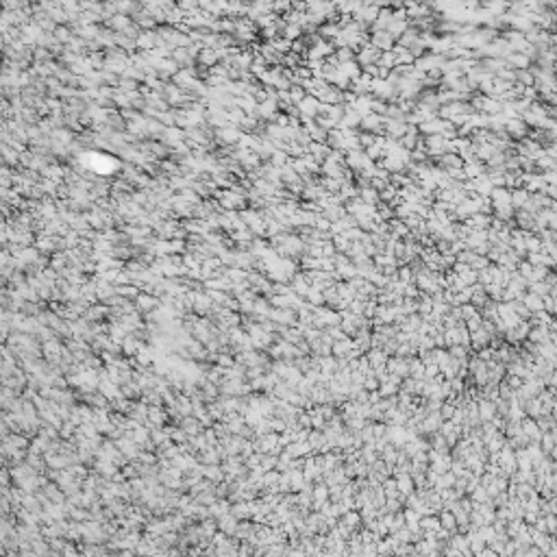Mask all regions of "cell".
<instances>
[{
	"label": "cell",
	"mask_w": 557,
	"mask_h": 557,
	"mask_svg": "<svg viewBox=\"0 0 557 557\" xmlns=\"http://www.w3.org/2000/svg\"><path fill=\"white\" fill-rule=\"evenodd\" d=\"M198 59H200V63L202 65H215V61H218V50H211V48H202L200 50V55H198Z\"/></svg>",
	"instance_id": "603a6c76"
},
{
	"label": "cell",
	"mask_w": 557,
	"mask_h": 557,
	"mask_svg": "<svg viewBox=\"0 0 557 557\" xmlns=\"http://www.w3.org/2000/svg\"><path fill=\"white\" fill-rule=\"evenodd\" d=\"M464 174H466V179L468 181H475V179H479V176H483L486 172H483V166L479 161H468V163H464Z\"/></svg>",
	"instance_id": "ac0fdd59"
},
{
	"label": "cell",
	"mask_w": 557,
	"mask_h": 557,
	"mask_svg": "<svg viewBox=\"0 0 557 557\" xmlns=\"http://www.w3.org/2000/svg\"><path fill=\"white\" fill-rule=\"evenodd\" d=\"M505 61H507L509 68H514L516 72H518V70H529V65H531V59H529L527 55H522V52H512Z\"/></svg>",
	"instance_id": "8fae6325"
},
{
	"label": "cell",
	"mask_w": 557,
	"mask_h": 557,
	"mask_svg": "<svg viewBox=\"0 0 557 557\" xmlns=\"http://www.w3.org/2000/svg\"><path fill=\"white\" fill-rule=\"evenodd\" d=\"M320 102L316 96H305L303 100L298 102V111H300V116L303 118H318V114H320Z\"/></svg>",
	"instance_id": "277c9868"
},
{
	"label": "cell",
	"mask_w": 557,
	"mask_h": 557,
	"mask_svg": "<svg viewBox=\"0 0 557 557\" xmlns=\"http://www.w3.org/2000/svg\"><path fill=\"white\" fill-rule=\"evenodd\" d=\"M462 311H464L462 316L466 318V320H470V318H475V316H477V313H475V307H473V305H464V307H462Z\"/></svg>",
	"instance_id": "d590c367"
},
{
	"label": "cell",
	"mask_w": 557,
	"mask_h": 557,
	"mask_svg": "<svg viewBox=\"0 0 557 557\" xmlns=\"http://www.w3.org/2000/svg\"><path fill=\"white\" fill-rule=\"evenodd\" d=\"M359 198H362V200L366 202V205H372V207H375L377 202L381 200V194H379L375 187H370V185H368V187L359 189Z\"/></svg>",
	"instance_id": "ffe728a7"
},
{
	"label": "cell",
	"mask_w": 557,
	"mask_h": 557,
	"mask_svg": "<svg viewBox=\"0 0 557 557\" xmlns=\"http://www.w3.org/2000/svg\"><path fill=\"white\" fill-rule=\"evenodd\" d=\"M163 94H166V100L170 104H183L187 100V96L183 94V89L179 87H172V85H166V89H163Z\"/></svg>",
	"instance_id": "2e32d148"
},
{
	"label": "cell",
	"mask_w": 557,
	"mask_h": 557,
	"mask_svg": "<svg viewBox=\"0 0 557 557\" xmlns=\"http://www.w3.org/2000/svg\"><path fill=\"white\" fill-rule=\"evenodd\" d=\"M307 300H309L311 305H322V303H324V294L320 292V290H316V287L311 285L309 294H307Z\"/></svg>",
	"instance_id": "f546056e"
},
{
	"label": "cell",
	"mask_w": 557,
	"mask_h": 557,
	"mask_svg": "<svg viewBox=\"0 0 557 557\" xmlns=\"http://www.w3.org/2000/svg\"><path fill=\"white\" fill-rule=\"evenodd\" d=\"M398 279H401L403 283H409V281L414 279V270H411V268H407V266L398 268Z\"/></svg>",
	"instance_id": "1f68e13d"
},
{
	"label": "cell",
	"mask_w": 557,
	"mask_h": 557,
	"mask_svg": "<svg viewBox=\"0 0 557 557\" xmlns=\"http://www.w3.org/2000/svg\"><path fill=\"white\" fill-rule=\"evenodd\" d=\"M238 527H240V520L235 518L233 514H227V516H222V518H218V531L225 533V535H229V538H231V535H235Z\"/></svg>",
	"instance_id": "ba28073f"
},
{
	"label": "cell",
	"mask_w": 557,
	"mask_h": 557,
	"mask_svg": "<svg viewBox=\"0 0 557 557\" xmlns=\"http://www.w3.org/2000/svg\"><path fill=\"white\" fill-rule=\"evenodd\" d=\"M379 59H381V50H377L372 44H366L362 50L357 52V63L368 68V65H377Z\"/></svg>",
	"instance_id": "7a4b0ae2"
},
{
	"label": "cell",
	"mask_w": 557,
	"mask_h": 557,
	"mask_svg": "<svg viewBox=\"0 0 557 557\" xmlns=\"http://www.w3.org/2000/svg\"><path fill=\"white\" fill-rule=\"evenodd\" d=\"M527 253H542V240L538 235L527 233Z\"/></svg>",
	"instance_id": "4316f807"
},
{
	"label": "cell",
	"mask_w": 557,
	"mask_h": 557,
	"mask_svg": "<svg viewBox=\"0 0 557 557\" xmlns=\"http://www.w3.org/2000/svg\"><path fill=\"white\" fill-rule=\"evenodd\" d=\"M516 220H518V225L522 227V231H529V229L535 231V229H538L535 227V213H529V211H525V209L516 213Z\"/></svg>",
	"instance_id": "d6986e66"
},
{
	"label": "cell",
	"mask_w": 557,
	"mask_h": 557,
	"mask_svg": "<svg viewBox=\"0 0 557 557\" xmlns=\"http://www.w3.org/2000/svg\"><path fill=\"white\" fill-rule=\"evenodd\" d=\"M362 129L366 133H379V131L385 129V118L377 116V114H368L362 118Z\"/></svg>",
	"instance_id": "5b68a950"
},
{
	"label": "cell",
	"mask_w": 557,
	"mask_h": 557,
	"mask_svg": "<svg viewBox=\"0 0 557 557\" xmlns=\"http://www.w3.org/2000/svg\"><path fill=\"white\" fill-rule=\"evenodd\" d=\"M305 481L307 479H305V475L300 473V470H292V473H290V488L292 490H296V492H298V490H303Z\"/></svg>",
	"instance_id": "cb8c5ba5"
},
{
	"label": "cell",
	"mask_w": 557,
	"mask_h": 557,
	"mask_svg": "<svg viewBox=\"0 0 557 557\" xmlns=\"http://www.w3.org/2000/svg\"><path fill=\"white\" fill-rule=\"evenodd\" d=\"M505 133L512 137H525L527 135V124L522 122V118H514V120H507L505 124Z\"/></svg>",
	"instance_id": "7c38bea8"
},
{
	"label": "cell",
	"mask_w": 557,
	"mask_h": 557,
	"mask_svg": "<svg viewBox=\"0 0 557 557\" xmlns=\"http://www.w3.org/2000/svg\"><path fill=\"white\" fill-rule=\"evenodd\" d=\"M55 39L59 44H70L72 39H74V35H72V31L68 29V26H57L55 31Z\"/></svg>",
	"instance_id": "d4e9b609"
},
{
	"label": "cell",
	"mask_w": 557,
	"mask_h": 557,
	"mask_svg": "<svg viewBox=\"0 0 557 557\" xmlns=\"http://www.w3.org/2000/svg\"><path fill=\"white\" fill-rule=\"evenodd\" d=\"M42 172H44V176H46L48 181H57V183H59V179H61V174H63V170L59 168V166H46Z\"/></svg>",
	"instance_id": "83f0119b"
},
{
	"label": "cell",
	"mask_w": 557,
	"mask_h": 557,
	"mask_svg": "<svg viewBox=\"0 0 557 557\" xmlns=\"http://www.w3.org/2000/svg\"><path fill=\"white\" fill-rule=\"evenodd\" d=\"M290 98L294 102H300L305 98V91H303V87H300V85H292V89H290Z\"/></svg>",
	"instance_id": "836d02e7"
},
{
	"label": "cell",
	"mask_w": 557,
	"mask_h": 557,
	"mask_svg": "<svg viewBox=\"0 0 557 557\" xmlns=\"http://www.w3.org/2000/svg\"><path fill=\"white\" fill-rule=\"evenodd\" d=\"M394 57H396V68H401V65H411L416 63V57L409 52V48H403V46H396L394 50Z\"/></svg>",
	"instance_id": "9a60e30c"
},
{
	"label": "cell",
	"mask_w": 557,
	"mask_h": 557,
	"mask_svg": "<svg viewBox=\"0 0 557 557\" xmlns=\"http://www.w3.org/2000/svg\"><path fill=\"white\" fill-rule=\"evenodd\" d=\"M411 372H414V375H422V372H424V370H422V364H420V362H414V364H411Z\"/></svg>",
	"instance_id": "8d00e7d4"
},
{
	"label": "cell",
	"mask_w": 557,
	"mask_h": 557,
	"mask_svg": "<svg viewBox=\"0 0 557 557\" xmlns=\"http://www.w3.org/2000/svg\"><path fill=\"white\" fill-rule=\"evenodd\" d=\"M300 35H303V29H300L298 24H285L283 37L287 39V42H294V39H298Z\"/></svg>",
	"instance_id": "484cf974"
},
{
	"label": "cell",
	"mask_w": 557,
	"mask_h": 557,
	"mask_svg": "<svg viewBox=\"0 0 557 557\" xmlns=\"http://www.w3.org/2000/svg\"><path fill=\"white\" fill-rule=\"evenodd\" d=\"M529 198H531V194L527 192L525 187H518V189H512V205L514 207H525L527 202H529Z\"/></svg>",
	"instance_id": "44dd1931"
},
{
	"label": "cell",
	"mask_w": 557,
	"mask_h": 557,
	"mask_svg": "<svg viewBox=\"0 0 557 557\" xmlns=\"http://www.w3.org/2000/svg\"><path fill=\"white\" fill-rule=\"evenodd\" d=\"M135 307H137V311L153 313L157 307H159V300H157V296H153V294H140V296L135 298Z\"/></svg>",
	"instance_id": "52a82bcc"
},
{
	"label": "cell",
	"mask_w": 557,
	"mask_h": 557,
	"mask_svg": "<svg viewBox=\"0 0 557 557\" xmlns=\"http://www.w3.org/2000/svg\"><path fill=\"white\" fill-rule=\"evenodd\" d=\"M409 131L405 120H388L385 118V133L390 135V140H401V137Z\"/></svg>",
	"instance_id": "8992f818"
},
{
	"label": "cell",
	"mask_w": 557,
	"mask_h": 557,
	"mask_svg": "<svg viewBox=\"0 0 557 557\" xmlns=\"http://www.w3.org/2000/svg\"><path fill=\"white\" fill-rule=\"evenodd\" d=\"M377 65H379L381 70H388V72L396 70V57H394V52H392V50H390V52H383Z\"/></svg>",
	"instance_id": "7402d4cb"
},
{
	"label": "cell",
	"mask_w": 557,
	"mask_h": 557,
	"mask_svg": "<svg viewBox=\"0 0 557 557\" xmlns=\"http://www.w3.org/2000/svg\"><path fill=\"white\" fill-rule=\"evenodd\" d=\"M370 44L375 46L377 50H383V52L394 50V37H392L388 31H375L370 37Z\"/></svg>",
	"instance_id": "3957f363"
},
{
	"label": "cell",
	"mask_w": 557,
	"mask_h": 557,
	"mask_svg": "<svg viewBox=\"0 0 557 557\" xmlns=\"http://www.w3.org/2000/svg\"><path fill=\"white\" fill-rule=\"evenodd\" d=\"M490 225H492V218L488 213H475L468 218V227L473 231H488Z\"/></svg>",
	"instance_id": "30bf717a"
},
{
	"label": "cell",
	"mask_w": 557,
	"mask_h": 557,
	"mask_svg": "<svg viewBox=\"0 0 557 557\" xmlns=\"http://www.w3.org/2000/svg\"><path fill=\"white\" fill-rule=\"evenodd\" d=\"M551 42H555V44H557V35H553V37H551Z\"/></svg>",
	"instance_id": "74e56055"
},
{
	"label": "cell",
	"mask_w": 557,
	"mask_h": 557,
	"mask_svg": "<svg viewBox=\"0 0 557 557\" xmlns=\"http://www.w3.org/2000/svg\"><path fill=\"white\" fill-rule=\"evenodd\" d=\"M470 104H466V102H451V104H444V107L440 109V116H442V120H449V122H453L455 118H462V116H470Z\"/></svg>",
	"instance_id": "6da1fadb"
},
{
	"label": "cell",
	"mask_w": 557,
	"mask_h": 557,
	"mask_svg": "<svg viewBox=\"0 0 557 557\" xmlns=\"http://www.w3.org/2000/svg\"><path fill=\"white\" fill-rule=\"evenodd\" d=\"M531 290H533V294L535 296H538V294H544V292H548V283H531Z\"/></svg>",
	"instance_id": "e575fe53"
},
{
	"label": "cell",
	"mask_w": 557,
	"mask_h": 557,
	"mask_svg": "<svg viewBox=\"0 0 557 557\" xmlns=\"http://www.w3.org/2000/svg\"><path fill=\"white\" fill-rule=\"evenodd\" d=\"M390 227H392V238H401V235L409 233V229H407V225H405L403 220L401 222H390Z\"/></svg>",
	"instance_id": "f1b7e54d"
},
{
	"label": "cell",
	"mask_w": 557,
	"mask_h": 557,
	"mask_svg": "<svg viewBox=\"0 0 557 557\" xmlns=\"http://www.w3.org/2000/svg\"><path fill=\"white\" fill-rule=\"evenodd\" d=\"M253 503V501H251ZM248 501H240L231 505V514L235 516L238 520H244V518H253V505Z\"/></svg>",
	"instance_id": "5bb4252c"
},
{
	"label": "cell",
	"mask_w": 557,
	"mask_h": 557,
	"mask_svg": "<svg viewBox=\"0 0 557 557\" xmlns=\"http://www.w3.org/2000/svg\"><path fill=\"white\" fill-rule=\"evenodd\" d=\"M107 26H111L114 33H127L131 26H133V22H131L129 16H120V13H116V16L107 22Z\"/></svg>",
	"instance_id": "4fadbf2b"
},
{
	"label": "cell",
	"mask_w": 557,
	"mask_h": 557,
	"mask_svg": "<svg viewBox=\"0 0 557 557\" xmlns=\"http://www.w3.org/2000/svg\"><path fill=\"white\" fill-rule=\"evenodd\" d=\"M336 59L340 63H349V61H355V57H353V50L351 48H340L336 52Z\"/></svg>",
	"instance_id": "4dcf8cb0"
},
{
	"label": "cell",
	"mask_w": 557,
	"mask_h": 557,
	"mask_svg": "<svg viewBox=\"0 0 557 557\" xmlns=\"http://www.w3.org/2000/svg\"><path fill=\"white\" fill-rule=\"evenodd\" d=\"M553 18H555V24H557V9H555V13H553Z\"/></svg>",
	"instance_id": "f35d334b"
},
{
	"label": "cell",
	"mask_w": 557,
	"mask_h": 557,
	"mask_svg": "<svg viewBox=\"0 0 557 557\" xmlns=\"http://www.w3.org/2000/svg\"><path fill=\"white\" fill-rule=\"evenodd\" d=\"M525 305L531 307V309H540V307H542V298L535 296V294H529V296H525Z\"/></svg>",
	"instance_id": "d6a6232c"
},
{
	"label": "cell",
	"mask_w": 557,
	"mask_h": 557,
	"mask_svg": "<svg viewBox=\"0 0 557 557\" xmlns=\"http://www.w3.org/2000/svg\"><path fill=\"white\" fill-rule=\"evenodd\" d=\"M215 137H218L222 144H229V146H231V144H235V142L240 144L242 133H240V129H235V127H225V129L215 131Z\"/></svg>",
	"instance_id": "9c48e42d"
},
{
	"label": "cell",
	"mask_w": 557,
	"mask_h": 557,
	"mask_svg": "<svg viewBox=\"0 0 557 557\" xmlns=\"http://www.w3.org/2000/svg\"><path fill=\"white\" fill-rule=\"evenodd\" d=\"M279 109V102L274 98H266L264 102H259V109H257V118H272L277 114Z\"/></svg>",
	"instance_id": "e0dca14e"
}]
</instances>
